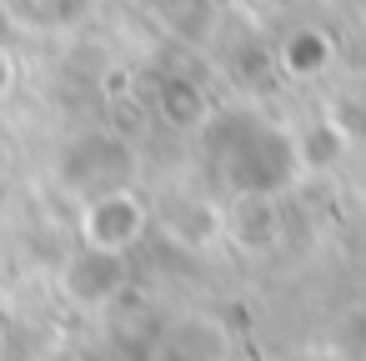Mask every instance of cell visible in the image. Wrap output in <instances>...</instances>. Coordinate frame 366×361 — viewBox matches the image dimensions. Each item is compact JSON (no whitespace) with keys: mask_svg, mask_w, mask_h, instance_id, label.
<instances>
[{"mask_svg":"<svg viewBox=\"0 0 366 361\" xmlns=\"http://www.w3.org/2000/svg\"><path fill=\"white\" fill-rule=\"evenodd\" d=\"M11 81H16V66H11V56H0V96L11 91Z\"/></svg>","mask_w":366,"mask_h":361,"instance_id":"5","label":"cell"},{"mask_svg":"<svg viewBox=\"0 0 366 361\" xmlns=\"http://www.w3.org/2000/svg\"><path fill=\"white\" fill-rule=\"evenodd\" d=\"M221 231L241 246V251H271L281 241V206L271 191H241L231 201V211L221 216Z\"/></svg>","mask_w":366,"mask_h":361,"instance_id":"3","label":"cell"},{"mask_svg":"<svg viewBox=\"0 0 366 361\" xmlns=\"http://www.w3.org/2000/svg\"><path fill=\"white\" fill-rule=\"evenodd\" d=\"M276 66L291 81H321L336 66V36L321 26H296L281 46H276Z\"/></svg>","mask_w":366,"mask_h":361,"instance_id":"4","label":"cell"},{"mask_svg":"<svg viewBox=\"0 0 366 361\" xmlns=\"http://www.w3.org/2000/svg\"><path fill=\"white\" fill-rule=\"evenodd\" d=\"M121 291H126V256L76 246L71 261L61 266V296H66L71 306H81V311H101V306H111Z\"/></svg>","mask_w":366,"mask_h":361,"instance_id":"2","label":"cell"},{"mask_svg":"<svg viewBox=\"0 0 366 361\" xmlns=\"http://www.w3.org/2000/svg\"><path fill=\"white\" fill-rule=\"evenodd\" d=\"M81 246L91 251H111V256H131L141 246V236L151 231V211L136 191L126 186H111V191H96L86 206H81Z\"/></svg>","mask_w":366,"mask_h":361,"instance_id":"1","label":"cell"},{"mask_svg":"<svg viewBox=\"0 0 366 361\" xmlns=\"http://www.w3.org/2000/svg\"><path fill=\"white\" fill-rule=\"evenodd\" d=\"M81 361H111V356H81Z\"/></svg>","mask_w":366,"mask_h":361,"instance_id":"7","label":"cell"},{"mask_svg":"<svg viewBox=\"0 0 366 361\" xmlns=\"http://www.w3.org/2000/svg\"><path fill=\"white\" fill-rule=\"evenodd\" d=\"M6 166H11V156H6V151H0V171H6Z\"/></svg>","mask_w":366,"mask_h":361,"instance_id":"6","label":"cell"}]
</instances>
